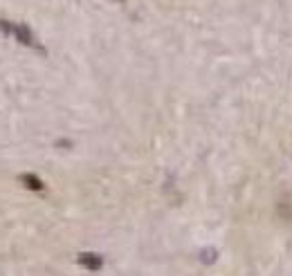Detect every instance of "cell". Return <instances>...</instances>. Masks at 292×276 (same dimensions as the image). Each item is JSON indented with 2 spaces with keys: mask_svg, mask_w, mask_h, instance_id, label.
Instances as JSON below:
<instances>
[{
  "mask_svg": "<svg viewBox=\"0 0 292 276\" xmlns=\"http://www.w3.org/2000/svg\"><path fill=\"white\" fill-rule=\"evenodd\" d=\"M0 32H3V34H14V25H9L7 20H0Z\"/></svg>",
  "mask_w": 292,
  "mask_h": 276,
  "instance_id": "5",
  "label": "cell"
},
{
  "mask_svg": "<svg viewBox=\"0 0 292 276\" xmlns=\"http://www.w3.org/2000/svg\"><path fill=\"white\" fill-rule=\"evenodd\" d=\"M79 265L86 269H90V272H97V269H101L103 260H101V256H97V254L88 252V254H81L79 256Z\"/></svg>",
  "mask_w": 292,
  "mask_h": 276,
  "instance_id": "1",
  "label": "cell"
},
{
  "mask_svg": "<svg viewBox=\"0 0 292 276\" xmlns=\"http://www.w3.org/2000/svg\"><path fill=\"white\" fill-rule=\"evenodd\" d=\"M216 258H218V254H216V249H213V247H207V249H202V252H200V260L205 265L216 263Z\"/></svg>",
  "mask_w": 292,
  "mask_h": 276,
  "instance_id": "4",
  "label": "cell"
},
{
  "mask_svg": "<svg viewBox=\"0 0 292 276\" xmlns=\"http://www.w3.org/2000/svg\"><path fill=\"white\" fill-rule=\"evenodd\" d=\"M14 36L18 38V43L23 45H34V34L29 27H25V25H14Z\"/></svg>",
  "mask_w": 292,
  "mask_h": 276,
  "instance_id": "2",
  "label": "cell"
},
{
  "mask_svg": "<svg viewBox=\"0 0 292 276\" xmlns=\"http://www.w3.org/2000/svg\"><path fill=\"white\" fill-rule=\"evenodd\" d=\"M20 182H23L27 189H32V191H41V189H43V182H41V178H36V175H32V173H25L23 178H20Z\"/></svg>",
  "mask_w": 292,
  "mask_h": 276,
  "instance_id": "3",
  "label": "cell"
}]
</instances>
